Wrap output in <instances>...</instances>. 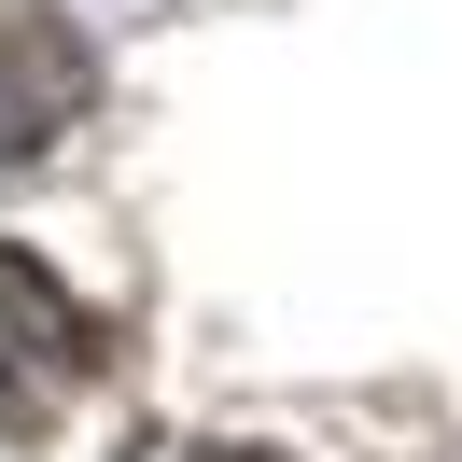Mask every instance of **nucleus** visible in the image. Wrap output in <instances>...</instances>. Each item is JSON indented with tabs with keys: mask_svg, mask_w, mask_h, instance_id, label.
I'll return each mask as SVG.
<instances>
[{
	"mask_svg": "<svg viewBox=\"0 0 462 462\" xmlns=\"http://www.w3.org/2000/svg\"><path fill=\"white\" fill-rule=\"evenodd\" d=\"M98 98V42L57 0H0V169H29L57 126H85Z\"/></svg>",
	"mask_w": 462,
	"mask_h": 462,
	"instance_id": "obj_2",
	"label": "nucleus"
},
{
	"mask_svg": "<svg viewBox=\"0 0 462 462\" xmlns=\"http://www.w3.org/2000/svg\"><path fill=\"white\" fill-rule=\"evenodd\" d=\"M197 462H281V448H197Z\"/></svg>",
	"mask_w": 462,
	"mask_h": 462,
	"instance_id": "obj_3",
	"label": "nucleus"
},
{
	"mask_svg": "<svg viewBox=\"0 0 462 462\" xmlns=\"http://www.w3.org/2000/svg\"><path fill=\"white\" fill-rule=\"evenodd\" d=\"M85 378H98V322L70 309V281L42 253L0 238V434H57Z\"/></svg>",
	"mask_w": 462,
	"mask_h": 462,
	"instance_id": "obj_1",
	"label": "nucleus"
}]
</instances>
